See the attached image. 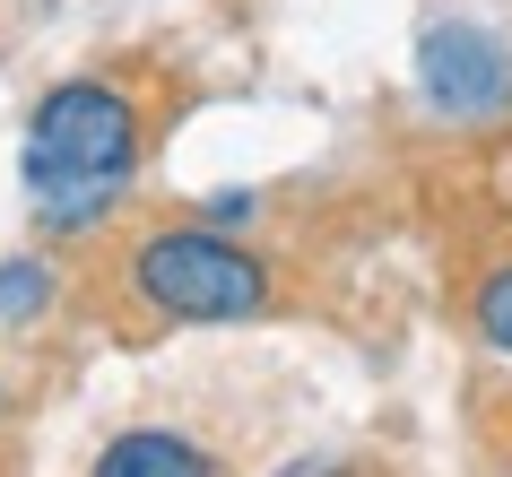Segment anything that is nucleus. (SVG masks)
<instances>
[{"label":"nucleus","mask_w":512,"mask_h":477,"mask_svg":"<svg viewBox=\"0 0 512 477\" xmlns=\"http://www.w3.org/2000/svg\"><path fill=\"white\" fill-rule=\"evenodd\" d=\"M139 165V113L105 79H61L27 122V200L44 226H96Z\"/></svg>","instance_id":"f257e3e1"},{"label":"nucleus","mask_w":512,"mask_h":477,"mask_svg":"<svg viewBox=\"0 0 512 477\" xmlns=\"http://www.w3.org/2000/svg\"><path fill=\"white\" fill-rule=\"evenodd\" d=\"M131 287L165 321H252L270 313V269L217 226H157L131 252Z\"/></svg>","instance_id":"f03ea898"},{"label":"nucleus","mask_w":512,"mask_h":477,"mask_svg":"<svg viewBox=\"0 0 512 477\" xmlns=\"http://www.w3.org/2000/svg\"><path fill=\"white\" fill-rule=\"evenodd\" d=\"M417 87L434 113L452 122H486L512 105V53L478 27H426L417 35Z\"/></svg>","instance_id":"7ed1b4c3"},{"label":"nucleus","mask_w":512,"mask_h":477,"mask_svg":"<svg viewBox=\"0 0 512 477\" xmlns=\"http://www.w3.org/2000/svg\"><path fill=\"white\" fill-rule=\"evenodd\" d=\"M96 477H217V460L174 425H131L96 451Z\"/></svg>","instance_id":"20e7f679"},{"label":"nucleus","mask_w":512,"mask_h":477,"mask_svg":"<svg viewBox=\"0 0 512 477\" xmlns=\"http://www.w3.org/2000/svg\"><path fill=\"white\" fill-rule=\"evenodd\" d=\"M53 304V269L44 261H0V321H35Z\"/></svg>","instance_id":"39448f33"},{"label":"nucleus","mask_w":512,"mask_h":477,"mask_svg":"<svg viewBox=\"0 0 512 477\" xmlns=\"http://www.w3.org/2000/svg\"><path fill=\"white\" fill-rule=\"evenodd\" d=\"M478 330L512 356V269H495V278L478 287Z\"/></svg>","instance_id":"423d86ee"},{"label":"nucleus","mask_w":512,"mask_h":477,"mask_svg":"<svg viewBox=\"0 0 512 477\" xmlns=\"http://www.w3.org/2000/svg\"><path fill=\"white\" fill-rule=\"evenodd\" d=\"M209 217H226V226H235V217H252V191H217Z\"/></svg>","instance_id":"0eeeda50"},{"label":"nucleus","mask_w":512,"mask_h":477,"mask_svg":"<svg viewBox=\"0 0 512 477\" xmlns=\"http://www.w3.org/2000/svg\"><path fill=\"white\" fill-rule=\"evenodd\" d=\"M278 477H348L339 460H296V469H278Z\"/></svg>","instance_id":"6e6552de"}]
</instances>
